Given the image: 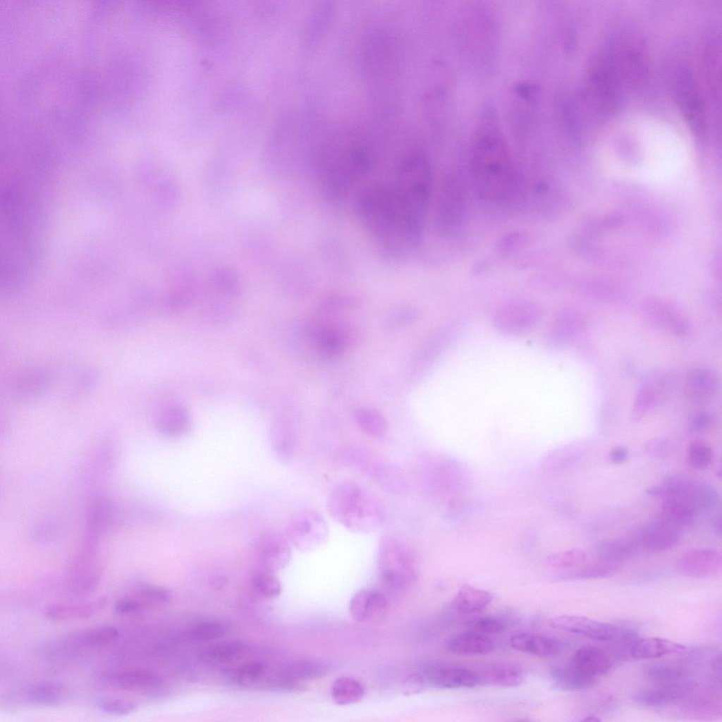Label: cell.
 <instances>
[{
  "instance_id": "obj_52",
  "label": "cell",
  "mask_w": 722,
  "mask_h": 722,
  "mask_svg": "<svg viewBox=\"0 0 722 722\" xmlns=\"http://www.w3.org/2000/svg\"><path fill=\"white\" fill-rule=\"evenodd\" d=\"M417 317V312L411 308L399 309L389 314L385 321L384 326L388 330L399 329L415 321Z\"/></svg>"
},
{
  "instance_id": "obj_15",
  "label": "cell",
  "mask_w": 722,
  "mask_h": 722,
  "mask_svg": "<svg viewBox=\"0 0 722 722\" xmlns=\"http://www.w3.org/2000/svg\"><path fill=\"white\" fill-rule=\"evenodd\" d=\"M722 566L721 553L714 549L689 551L678 562L680 573L692 577H709L718 574Z\"/></svg>"
},
{
  "instance_id": "obj_25",
  "label": "cell",
  "mask_w": 722,
  "mask_h": 722,
  "mask_svg": "<svg viewBox=\"0 0 722 722\" xmlns=\"http://www.w3.org/2000/svg\"><path fill=\"white\" fill-rule=\"evenodd\" d=\"M363 469L383 487L394 493L403 492L408 483L403 472L396 467L381 461L364 460Z\"/></svg>"
},
{
  "instance_id": "obj_30",
  "label": "cell",
  "mask_w": 722,
  "mask_h": 722,
  "mask_svg": "<svg viewBox=\"0 0 722 722\" xmlns=\"http://www.w3.org/2000/svg\"><path fill=\"white\" fill-rule=\"evenodd\" d=\"M551 675L557 687L568 691L590 689L596 680V678L583 673L570 662L553 667Z\"/></svg>"
},
{
  "instance_id": "obj_7",
  "label": "cell",
  "mask_w": 722,
  "mask_h": 722,
  "mask_svg": "<svg viewBox=\"0 0 722 722\" xmlns=\"http://www.w3.org/2000/svg\"><path fill=\"white\" fill-rule=\"evenodd\" d=\"M674 85L683 118L693 135L699 140L704 139L707 130L705 106L696 79L688 67L678 68Z\"/></svg>"
},
{
  "instance_id": "obj_20",
  "label": "cell",
  "mask_w": 722,
  "mask_h": 722,
  "mask_svg": "<svg viewBox=\"0 0 722 722\" xmlns=\"http://www.w3.org/2000/svg\"><path fill=\"white\" fill-rule=\"evenodd\" d=\"M270 441L279 460L288 462L293 458L297 448V435L294 425L289 420L279 417L273 422Z\"/></svg>"
},
{
  "instance_id": "obj_11",
  "label": "cell",
  "mask_w": 722,
  "mask_h": 722,
  "mask_svg": "<svg viewBox=\"0 0 722 722\" xmlns=\"http://www.w3.org/2000/svg\"><path fill=\"white\" fill-rule=\"evenodd\" d=\"M97 544L83 543V547L72 563L68 588L75 594H85L98 585L102 573Z\"/></svg>"
},
{
  "instance_id": "obj_38",
  "label": "cell",
  "mask_w": 722,
  "mask_h": 722,
  "mask_svg": "<svg viewBox=\"0 0 722 722\" xmlns=\"http://www.w3.org/2000/svg\"><path fill=\"white\" fill-rule=\"evenodd\" d=\"M619 570L617 563L600 561L580 565L569 570L558 576L562 580H588L608 577L616 574Z\"/></svg>"
},
{
  "instance_id": "obj_47",
  "label": "cell",
  "mask_w": 722,
  "mask_h": 722,
  "mask_svg": "<svg viewBox=\"0 0 722 722\" xmlns=\"http://www.w3.org/2000/svg\"><path fill=\"white\" fill-rule=\"evenodd\" d=\"M587 559L586 553L581 549H570L551 554L547 563L559 570H571L582 565Z\"/></svg>"
},
{
  "instance_id": "obj_39",
  "label": "cell",
  "mask_w": 722,
  "mask_h": 722,
  "mask_svg": "<svg viewBox=\"0 0 722 722\" xmlns=\"http://www.w3.org/2000/svg\"><path fill=\"white\" fill-rule=\"evenodd\" d=\"M353 418L357 427L371 437L383 438L388 432L386 420L374 409L359 408L354 411Z\"/></svg>"
},
{
  "instance_id": "obj_13",
  "label": "cell",
  "mask_w": 722,
  "mask_h": 722,
  "mask_svg": "<svg viewBox=\"0 0 722 722\" xmlns=\"http://www.w3.org/2000/svg\"><path fill=\"white\" fill-rule=\"evenodd\" d=\"M256 557L262 568L276 572L285 568L290 556V544L285 534L269 530L260 535L255 544Z\"/></svg>"
},
{
  "instance_id": "obj_9",
  "label": "cell",
  "mask_w": 722,
  "mask_h": 722,
  "mask_svg": "<svg viewBox=\"0 0 722 722\" xmlns=\"http://www.w3.org/2000/svg\"><path fill=\"white\" fill-rule=\"evenodd\" d=\"M462 328L460 319H453L435 331L420 347L410 366L412 379L421 378L458 336Z\"/></svg>"
},
{
  "instance_id": "obj_29",
  "label": "cell",
  "mask_w": 722,
  "mask_h": 722,
  "mask_svg": "<svg viewBox=\"0 0 722 722\" xmlns=\"http://www.w3.org/2000/svg\"><path fill=\"white\" fill-rule=\"evenodd\" d=\"M334 664L321 659H302L287 663L281 673L297 680H317L329 675L333 670Z\"/></svg>"
},
{
  "instance_id": "obj_51",
  "label": "cell",
  "mask_w": 722,
  "mask_h": 722,
  "mask_svg": "<svg viewBox=\"0 0 722 722\" xmlns=\"http://www.w3.org/2000/svg\"><path fill=\"white\" fill-rule=\"evenodd\" d=\"M137 704L126 699H104L98 702L99 711L109 715L123 716L129 714L137 709Z\"/></svg>"
},
{
  "instance_id": "obj_32",
  "label": "cell",
  "mask_w": 722,
  "mask_h": 722,
  "mask_svg": "<svg viewBox=\"0 0 722 722\" xmlns=\"http://www.w3.org/2000/svg\"><path fill=\"white\" fill-rule=\"evenodd\" d=\"M639 548L630 539H615L601 541L594 547V555L600 561L617 563L631 559L637 554Z\"/></svg>"
},
{
  "instance_id": "obj_21",
  "label": "cell",
  "mask_w": 722,
  "mask_h": 722,
  "mask_svg": "<svg viewBox=\"0 0 722 722\" xmlns=\"http://www.w3.org/2000/svg\"><path fill=\"white\" fill-rule=\"evenodd\" d=\"M475 672L478 677L479 686L516 687L522 684L525 679L522 668L510 663H492Z\"/></svg>"
},
{
  "instance_id": "obj_22",
  "label": "cell",
  "mask_w": 722,
  "mask_h": 722,
  "mask_svg": "<svg viewBox=\"0 0 722 722\" xmlns=\"http://www.w3.org/2000/svg\"><path fill=\"white\" fill-rule=\"evenodd\" d=\"M514 649L541 658H551L557 655L561 645L559 641L551 637L530 633H519L510 639Z\"/></svg>"
},
{
  "instance_id": "obj_6",
  "label": "cell",
  "mask_w": 722,
  "mask_h": 722,
  "mask_svg": "<svg viewBox=\"0 0 722 722\" xmlns=\"http://www.w3.org/2000/svg\"><path fill=\"white\" fill-rule=\"evenodd\" d=\"M622 80L609 52L598 56L590 66L587 93L589 103L600 115L610 116L620 106Z\"/></svg>"
},
{
  "instance_id": "obj_36",
  "label": "cell",
  "mask_w": 722,
  "mask_h": 722,
  "mask_svg": "<svg viewBox=\"0 0 722 722\" xmlns=\"http://www.w3.org/2000/svg\"><path fill=\"white\" fill-rule=\"evenodd\" d=\"M718 499L719 495L716 487L705 482H692L685 497V501L697 513L705 514L711 513L716 508Z\"/></svg>"
},
{
  "instance_id": "obj_2",
  "label": "cell",
  "mask_w": 722,
  "mask_h": 722,
  "mask_svg": "<svg viewBox=\"0 0 722 722\" xmlns=\"http://www.w3.org/2000/svg\"><path fill=\"white\" fill-rule=\"evenodd\" d=\"M393 188L376 186L358 201V214L367 230L391 254L412 249L410 235L399 212Z\"/></svg>"
},
{
  "instance_id": "obj_23",
  "label": "cell",
  "mask_w": 722,
  "mask_h": 722,
  "mask_svg": "<svg viewBox=\"0 0 722 722\" xmlns=\"http://www.w3.org/2000/svg\"><path fill=\"white\" fill-rule=\"evenodd\" d=\"M494 647L491 639L475 631L457 634L446 642L448 650L460 656L486 655L493 651Z\"/></svg>"
},
{
  "instance_id": "obj_42",
  "label": "cell",
  "mask_w": 722,
  "mask_h": 722,
  "mask_svg": "<svg viewBox=\"0 0 722 722\" xmlns=\"http://www.w3.org/2000/svg\"><path fill=\"white\" fill-rule=\"evenodd\" d=\"M716 377L711 371L698 369L693 371L687 379L689 393L697 400H704L710 397L716 389Z\"/></svg>"
},
{
  "instance_id": "obj_50",
  "label": "cell",
  "mask_w": 722,
  "mask_h": 722,
  "mask_svg": "<svg viewBox=\"0 0 722 722\" xmlns=\"http://www.w3.org/2000/svg\"><path fill=\"white\" fill-rule=\"evenodd\" d=\"M263 663L257 661L247 662L239 667L234 673L235 680L242 685L255 682L264 671Z\"/></svg>"
},
{
  "instance_id": "obj_4",
  "label": "cell",
  "mask_w": 722,
  "mask_h": 722,
  "mask_svg": "<svg viewBox=\"0 0 722 722\" xmlns=\"http://www.w3.org/2000/svg\"><path fill=\"white\" fill-rule=\"evenodd\" d=\"M430 165L421 154H413L400 164L393 188L399 210L410 229L420 237L431 191Z\"/></svg>"
},
{
  "instance_id": "obj_40",
  "label": "cell",
  "mask_w": 722,
  "mask_h": 722,
  "mask_svg": "<svg viewBox=\"0 0 722 722\" xmlns=\"http://www.w3.org/2000/svg\"><path fill=\"white\" fill-rule=\"evenodd\" d=\"M661 509V513L680 528L691 525L697 514L687 501L675 497L663 499Z\"/></svg>"
},
{
  "instance_id": "obj_58",
  "label": "cell",
  "mask_w": 722,
  "mask_h": 722,
  "mask_svg": "<svg viewBox=\"0 0 722 722\" xmlns=\"http://www.w3.org/2000/svg\"><path fill=\"white\" fill-rule=\"evenodd\" d=\"M628 457V450L622 446H618L612 450L610 455L611 460L614 463H622L625 462Z\"/></svg>"
},
{
  "instance_id": "obj_17",
  "label": "cell",
  "mask_w": 722,
  "mask_h": 722,
  "mask_svg": "<svg viewBox=\"0 0 722 722\" xmlns=\"http://www.w3.org/2000/svg\"><path fill=\"white\" fill-rule=\"evenodd\" d=\"M426 683L439 688L454 689L479 686L475 671L460 667L428 668L421 673Z\"/></svg>"
},
{
  "instance_id": "obj_1",
  "label": "cell",
  "mask_w": 722,
  "mask_h": 722,
  "mask_svg": "<svg viewBox=\"0 0 722 722\" xmlns=\"http://www.w3.org/2000/svg\"><path fill=\"white\" fill-rule=\"evenodd\" d=\"M470 173L478 194L484 200H503L514 188L515 170L511 151L491 114L482 116L475 131Z\"/></svg>"
},
{
  "instance_id": "obj_24",
  "label": "cell",
  "mask_w": 722,
  "mask_h": 722,
  "mask_svg": "<svg viewBox=\"0 0 722 722\" xmlns=\"http://www.w3.org/2000/svg\"><path fill=\"white\" fill-rule=\"evenodd\" d=\"M570 663L583 673L595 678L608 672L612 665L608 656L602 649L592 646L578 649Z\"/></svg>"
},
{
  "instance_id": "obj_44",
  "label": "cell",
  "mask_w": 722,
  "mask_h": 722,
  "mask_svg": "<svg viewBox=\"0 0 722 722\" xmlns=\"http://www.w3.org/2000/svg\"><path fill=\"white\" fill-rule=\"evenodd\" d=\"M643 674L649 679L663 684L664 686H673L672 684L678 682L685 676L683 669L667 664L652 663L645 665L642 668Z\"/></svg>"
},
{
  "instance_id": "obj_46",
  "label": "cell",
  "mask_w": 722,
  "mask_h": 722,
  "mask_svg": "<svg viewBox=\"0 0 722 722\" xmlns=\"http://www.w3.org/2000/svg\"><path fill=\"white\" fill-rule=\"evenodd\" d=\"M227 631L226 625L218 620H207L195 624L188 631L189 637L195 641H208L219 638Z\"/></svg>"
},
{
  "instance_id": "obj_16",
  "label": "cell",
  "mask_w": 722,
  "mask_h": 722,
  "mask_svg": "<svg viewBox=\"0 0 722 722\" xmlns=\"http://www.w3.org/2000/svg\"><path fill=\"white\" fill-rule=\"evenodd\" d=\"M388 601L385 595L374 589H363L351 598L349 612L359 622H369L382 617L388 609Z\"/></svg>"
},
{
  "instance_id": "obj_27",
  "label": "cell",
  "mask_w": 722,
  "mask_h": 722,
  "mask_svg": "<svg viewBox=\"0 0 722 722\" xmlns=\"http://www.w3.org/2000/svg\"><path fill=\"white\" fill-rule=\"evenodd\" d=\"M68 690L62 684L44 681L30 685L25 692V699L30 704L42 706H56L67 699Z\"/></svg>"
},
{
  "instance_id": "obj_3",
  "label": "cell",
  "mask_w": 722,
  "mask_h": 722,
  "mask_svg": "<svg viewBox=\"0 0 722 722\" xmlns=\"http://www.w3.org/2000/svg\"><path fill=\"white\" fill-rule=\"evenodd\" d=\"M327 507L332 518L355 533H371L382 526L386 510L381 499L362 484L338 482L331 489Z\"/></svg>"
},
{
  "instance_id": "obj_14",
  "label": "cell",
  "mask_w": 722,
  "mask_h": 722,
  "mask_svg": "<svg viewBox=\"0 0 722 722\" xmlns=\"http://www.w3.org/2000/svg\"><path fill=\"white\" fill-rule=\"evenodd\" d=\"M550 625L555 629L582 635L599 641L613 639L618 631V628L612 624L581 616H558L551 619Z\"/></svg>"
},
{
  "instance_id": "obj_18",
  "label": "cell",
  "mask_w": 722,
  "mask_h": 722,
  "mask_svg": "<svg viewBox=\"0 0 722 722\" xmlns=\"http://www.w3.org/2000/svg\"><path fill=\"white\" fill-rule=\"evenodd\" d=\"M192 427V417L182 404L175 403L162 410L157 420L158 432L168 439H179L188 434Z\"/></svg>"
},
{
  "instance_id": "obj_59",
  "label": "cell",
  "mask_w": 722,
  "mask_h": 722,
  "mask_svg": "<svg viewBox=\"0 0 722 722\" xmlns=\"http://www.w3.org/2000/svg\"><path fill=\"white\" fill-rule=\"evenodd\" d=\"M711 522H712V527H713L714 532L717 534L721 536V518L720 517H716V518H714L712 520Z\"/></svg>"
},
{
  "instance_id": "obj_34",
  "label": "cell",
  "mask_w": 722,
  "mask_h": 722,
  "mask_svg": "<svg viewBox=\"0 0 722 722\" xmlns=\"http://www.w3.org/2000/svg\"><path fill=\"white\" fill-rule=\"evenodd\" d=\"M492 599L493 596L488 591L463 585L458 589L452 604L460 613L472 614L483 611Z\"/></svg>"
},
{
  "instance_id": "obj_19",
  "label": "cell",
  "mask_w": 722,
  "mask_h": 722,
  "mask_svg": "<svg viewBox=\"0 0 722 722\" xmlns=\"http://www.w3.org/2000/svg\"><path fill=\"white\" fill-rule=\"evenodd\" d=\"M105 596L78 604H54L44 611L45 616L51 620L64 621L89 618L102 611L107 605Z\"/></svg>"
},
{
  "instance_id": "obj_53",
  "label": "cell",
  "mask_w": 722,
  "mask_h": 722,
  "mask_svg": "<svg viewBox=\"0 0 722 722\" xmlns=\"http://www.w3.org/2000/svg\"><path fill=\"white\" fill-rule=\"evenodd\" d=\"M465 625L472 631L486 634L499 633L504 629V625L500 620L491 617L475 618L467 621Z\"/></svg>"
},
{
  "instance_id": "obj_35",
  "label": "cell",
  "mask_w": 722,
  "mask_h": 722,
  "mask_svg": "<svg viewBox=\"0 0 722 722\" xmlns=\"http://www.w3.org/2000/svg\"><path fill=\"white\" fill-rule=\"evenodd\" d=\"M576 326L577 317L574 313L567 310L558 312L546 328V343L553 346L561 344L572 335Z\"/></svg>"
},
{
  "instance_id": "obj_45",
  "label": "cell",
  "mask_w": 722,
  "mask_h": 722,
  "mask_svg": "<svg viewBox=\"0 0 722 722\" xmlns=\"http://www.w3.org/2000/svg\"><path fill=\"white\" fill-rule=\"evenodd\" d=\"M254 589L265 597H277L281 592V585L274 572L260 568L252 576Z\"/></svg>"
},
{
  "instance_id": "obj_57",
  "label": "cell",
  "mask_w": 722,
  "mask_h": 722,
  "mask_svg": "<svg viewBox=\"0 0 722 722\" xmlns=\"http://www.w3.org/2000/svg\"><path fill=\"white\" fill-rule=\"evenodd\" d=\"M713 422V417L710 415L702 413L693 418L692 426L696 430H702L709 427Z\"/></svg>"
},
{
  "instance_id": "obj_49",
  "label": "cell",
  "mask_w": 722,
  "mask_h": 722,
  "mask_svg": "<svg viewBox=\"0 0 722 722\" xmlns=\"http://www.w3.org/2000/svg\"><path fill=\"white\" fill-rule=\"evenodd\" d=\"M136 594L144 601L158 604L168 603L171 599V593L169 589L151 584L137 586Z\"/></svg>"
},
{
  "instance_id": "obj_43",
  "label": "cell",
  "mask_w": 722,
  "mask_h": 722,
  "mask_svg": "<svg viewBox=\"0 0 722 722\" xmlns=\"http://www.w3.org/2000/svg\"><path fill=\"white\" fill-rule=\"evenodd\" d=\"M704 65L706 78L714 96L720 92V51L717 40L710 39L704 49Z\"/></svg>"
},
{
  "instance_id": "obj_48",
  "label": "cell",
  "mask_w": 722,
  "mask_h": 722,
  "mask_svg": "<svg viewBox=\"0 0 722 722\" xmlns=\"http://www.w3.org/2000/svg\"><path fill=\"white\" fill-rule=\"evenodd\" d=\"M713 458L714 453L711 448L704 442L695 441L687 448V460L694 468L707 467L711 463Z\"/></svg>"
},
{
  "instance_id": "obj_60",
  "label": "cell",
  "mask_w": 722,
  "mask_h": 722,
  "mask_svg": "<svg viewBox=\"0 0 722 722\" xmlns=\"http://www.w3.org/2000/svg\"><path fill=\"white\" fill-rule=\"evenodd\" d=\"M600 721V719L596 718V717H595V716H593V717L589 716L588 718H586L585 719H584V721H590V722H592V721L597 722V721Z\"/></svg>"
},
{
  "instance_id": "obj_56",
  "label": "cell",
  "mask_w": 722,
  "mask_h": 722,
  "mask_svg": "<svg viewBox=\"0 0 722 722\" xmlns=\"http://www.w3.org/2000/svg\"><path fill=\"white\" fill-rule=\"evenodd\" d=\"M668 443L662 440H655L646 446V452L654 457L661 458L668 453Z\"/></svg>"
},
{
  "instance_id": "obj_28",
  "label": "cell",
  "mask_w": 722,
  "mask_h": 722,
  "mask_svg": "<svg viewBox=\"0 0 722 722\" xmlns=\"http://www.w3.org/2000/svg\"><path fill=\"white\" fill-rule=\"evenodd\" d=\"M684 645L661 637L638 638L633 644L630 654L635 659H653L663 656L680 654L685 651Z\"/></svg>"
},
{
  "instance_id": "obj_8",
  "label": "cell",
  "mask_w": 722,
  "mask_h": 722,
  "mask_svg": "<svg viewBox=\"0 0 722 722\" xmlns=\"http://www.w3.org/2000/svg\"><path fill=\"white\" fill-rule=\"evenodd\" d=\"M286 537L290 545L302 552L317 549L327 540L328 525L317 510L305 509L296 513L289 520Z\"/></svg>"
},
{
  "instance_id": "obj_12",
  "label": "cell",
  "mask_w": 722,
  "mask_h": 722,
  "mask_svg": "<svg viewBox=\"0 0 722 722\" xmlns=\"http://www.w3.org/2000/svg\"><path fill=\"white\" fill-rule=\"evenodd\" d=\"M681 536V528L659 513L647 525L636 528L629 538L639 549L660 551L675 547L680 542Z\"/></svg>"
},
{
  "instance_id": "obj_37",
  "label": "cell",
  "mask_w": 722,
  "mask_h": 722,
  "mask_svg": "<svg viewBox=\"0 0 722 722\" xmlns=\"http://www.w3.org/2000/svg\"><path fill=\"white\" fill-rule=\"evenodd\" d=\"M330 692L335 704L345 706L362 700L365 689L359 680L351 677L341 676L334 680Z\"/></svg>"
},
{
  "instance_id": "obj_31",
  "label": "cell",
  "mask_w": 722,
  "mask_h": 722,
  "mask_svg": "<svg viewBox=\"0 0 722 722\" xmlns=\"http://www.w3.org/2000/svg\"><path fill=\"white\" fill-rule=\"evenodd\" d=\"M111 683L122 690H137L156 687L163 683L159 674L148 670H129L115 673L110 676Z\"/></svg>"
},
{
  "instance_id": "obj_10",
  "label": "cell",
  "mask_w": 722,
  "mask_h": 722,
  "mask_svg": "<svg viewBox=\"0 0 722 722\" xmlns=\"http://www.w3.org/2000/svg\"><path fill=\"white\" fill-rule=\"evenodd\" d=\"M542 316L541 307L532 302L508 304L496 309L492 315L494 328L508 336H518L531 331Z\"/></svg>"
},
{
  "instance_id": "obj_41",
  "label": "cell",
  "mask_w": 722,
  "mask_h": 722,
  "mask_svg": "<svg viewBox=\"0 0 722 722\" xmlns=\"http://www.w3.org/2000/svg\"><path fill=\"white\" fill-rule=\"evenodd\" d=\"M245 644L240 640H227L207 647L200 654L202 661L208 663H223L242 653Z\"/></svg>"
},
{
  "instance_id": "obj_33",
  "label": "cell",
  "mask_w": 722,
  "mask_h": 722,
  "mask_svg": "<svg viewBox=\"0 0 722 722\" xmlns=\"http://www.w3.org/2000/svg\"><path fill=\"white\" fill-rule=\"evenodd\" d=\"M683 697V691L677 686H663L639 690L633 694L632 698L640 705L656 707L676 704Z\"/></svg>"
},
{
  "instance_id": "obj_26",
  "label": "cell",
  "mask_w": 722,
  "mask_h": 722,
  "mask_svg": "<svg viewBox=\"0 0 722 722\" xmlns=\"http://www.w3.org/2000/svg\"><path fill=\"white\" fill-rule=\"evenodd\" d=\"M118 635V630L111 625L89 628L72 634L66 646L74 649L98 647L115 640Z\"/></svg>"
},
{
  "instance_id": "obj_54",
  "label": "cell",
  "mask_w": 722,
  "mask_h": 722,
  "mask_svg": "<svg viewBox=\"0 0 722 722\" xmlns=\"http://www.w3.org/2000/svg\"><path fill=\"white\" fill-rule=\"evenodd\" d=\"M425 684V679L421 673H412L403 680L401 692L407 696L414 695L422 692Z\"/></svg>"
},
{
  "instance_id": "obj_55",
  "label": "cell",
  "mask_w": 722,
  "mask_h": 722,
  "mask_svg": "<svg viewBox=\"0 0 722 722\" xmlns=\"http://www.w3.org/2000/svg\"><path fill=\"white\" fill-rule=\"evenodd\" d=\"M143 604L139 599L126 597L119 599L114 606V611L121 615L133 613L142 609Z\"/></svg>"
},
{
  "instance_id": "obj_5",
  "label": "cell",
  "mask_w": 722,
  "mask_h": 722,
  "mask_svg": "<svg viewBox=\"0 0 722 722\" xmlns=\"http://www.w3.org/2000/svg\"><path fill=\"white\" fill-rule=\"evenodd\" d=\"M378 566L383 585L388 589L404 590L416 581L418 562L411 546L403 539L384 536L379 546Z\"/></svg>"
}]
</instances>
